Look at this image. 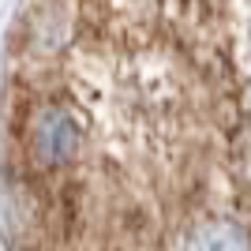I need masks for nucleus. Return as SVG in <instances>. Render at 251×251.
<instances>
[{"instance_id":"f257e3e1","label":"nucleus","mask_w":251,"mask_h":251,"mask_svg":"<svg viewBox=\"0 0 251 251\" xmlns=\"http://www.w3.org/2000/svg\"><path fill=\"white\" fill-rule=\"evenodd\" d=\"M229 0H30L11 38V251H188L251 218Z\"/></svg>"}]
</instances>
